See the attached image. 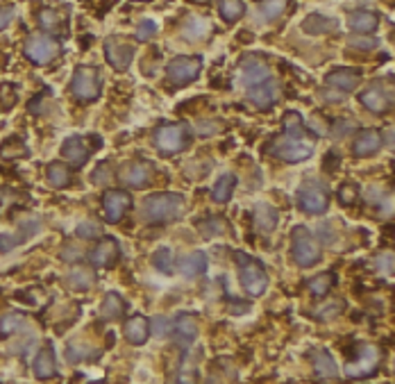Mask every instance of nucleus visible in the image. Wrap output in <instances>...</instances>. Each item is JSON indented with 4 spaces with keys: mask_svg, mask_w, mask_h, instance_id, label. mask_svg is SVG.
I'll use <instances>...</instances> for the list:
<instances>
[{
    "mask_svg": "<svg viewBox=\"0 0 395 384\" xmlns=\"http://www.w3.org/2000/svg\"><path fill=\"white\" fill-rule=\"evenodd\" d=\"M125 314V301L116 291H109L105 301L100 303V319L102 321H118Z\"/></svg>",
    "mask_w": 395,
    "mask_h": 384,
    "instance_id": "obj_30",
    "label": "nucleus"
},
{
    "mask_svg": "<svg viewBox=\"0 0 395 384\" xmlns=\"http://www.w3.org/2000/svg\"><path fill=\"white\" fill-rule=\"evenodd\" d=\"M234 189H236V177L232 175V173L220 175V177H218V182L213 184V189H211V200H213V202H218V205L229 202V198H232V193H234Z\"/></svg>",
    "mask_w": 395,
    "mask_h": 384,
    "instance_id": "obj_31",
    "label": "nucleus"
},
{
    "mask_svg": "<svg viewBox=\"0 0 395 384\" xmlns=\"http://www.w3.org/2000/svg\"><path fill=\"white\" fill-rule=\"evenodd\" d=\"M188 141V127L184 123H166L154 130L152 143L161 155H175Z\"/></svg>",
    "mask_w": 395,
    "mask_h": 384,
    "instance_id": "obj_7",
    "label": "nucleus"
},
{
    "mask_svg": "<svg viewBox=\"0 0 395 384\" xmlns=\"http://www.w3.org/2000/svg\"><path fill=\"white\" fill-rule=\"evenodd\" d=\"M23 55L28 57L32 64L46 66L59 55V44L50 34H32V37L25 41Z\"/></svg>",
    "mask_w": 395,
    "mask_h": 384,
    "instance_id": "obj_9",
    "label": "nucleus"
},
{
    "mask_svg": "<svg viewBox=\"0 0 395 384\" xmlns=\"http://www.w3.org/2000/svg\"><path fill=\"white\" fill-rule=\"evenodd\" d=\"M177 269H179V273H182L184 278H198V275H202V273L207 271V255L200 253V250L186 255V257L179 259Z\"/></svg>",
    "mask_w": 395,
    "mask_h": 384,
    "instance_id": "obj_28",
    "label": "nucleus"
},
{
    "mask_svg": "<svg viewBox=\"0 0 395 384\" xmlns=\"http://www.w3.org/2000/svg\"><path fill=\"white\" fill-rule=\"evenodd\" d=\"M32 371H34V378L39 380H53L57 375V362H55V351H53V344H46L41 351L34 357V364H32Z\"/></svg>",
    "mask_w": 395,
    "mask_h": 384,
    "instance_id": "obj_24",
    "label": "nucleus"
},
{
    "mask_svg": "<svg viewBox=\"0 0 395 384\" xmlns=\"http://www.w3.org/2000/svg\"><path fill=\"white\" fill-rule=\"evenodd\" d=\"M93 357H98V353H93L89 346H75L71 344L66 348V360L71 364H80L84 360H93Z\"/></svg>",
    "mask_w": 395,
    "mask_h": 384,
    "instance_id": "obj_43",
    "label": "nucleus"
},
{
    "mask_svg": "<svg viewBox=\"0 0 395 384\" xmlns=\"http://www.w3.org/2000/svg\"><path fill=\"white\" fill-rule=\"evenodd\" d=\"M239 73H241V84L243 87H255V84H261L271 78V66L264 62L259 57H245L241 62V68H239Z\"/></svg>",
    "mask_w": 395,
    "mask_h": 384,
    "instance_id": "obj_15",
    "label": "nucleus"
},
{
    "mask_svg": "<svg viewBox=\"0 0 395 384\" xmlns=\"http://www.w3.org/2000/svg\"><path fill=\"white\" fill-rule=\"evenodd\" d=\"M350 127H355V123L352 121H337L334 123V136H341V134H346V132H352Z\"/></svg>",
    "mask_w": 395,
    "mask_h": 384,
    "instance_id": "obj_57",
    "label": "nucleus"
},
{
    "mask_svg": "<svg viewBox=\"0 0 395 384\" xmlns=\"http://www.w3.org/2000/svg\"><path fill=\"white\" fill-rule=\"evenodd\" d=\"M334 287V275L332 273H321V275H316L309 280V294H312L314 298H323V296H328L330 294V289Z\"/></svg>",
    "mask_w": 395,
    "mask_h": 384,
    "instance_id": "obj_36",
    "label": "nucleus"
},
{
    "mask_svg": "<svg viewBox=\"0 0 395 384\" xmlns=\"http://www.w3.org/2000/svg\"><path fill=\"white\" fill-rule=\"evenodd\" d=\"M62 155H64V159H66L71 166L82 168V166L89 161L91 148L87 146V139H84V136L73 134V136H68V139L62 143Z\"/></svg>",
    "mask_w": 395,
    "mask_h": 384,
    "instance_id": "obj_17",
    "label": "nucleus"
},
{
    "mask_svg": "<svg viewBox=\"0 0 395 384\" xmlns=\"http://www.w3.org/2000/svg\"><path fill=\"white\" fill-rule=\"evenodd\" d=\"M191 3H195V5H207L209 0H191Z\"/></svg>",
    "mask_w": 395,
    "mask_h": 384,
    "instance_id": "obj_59",
    "label": "nucleus"
},
{
    "mask_svg": "<svg viewBox=\"0 0 395 384\" xmlns=\"http://www.w3.org/2000/svg\"><path fill=\"white\" fill-rule=\"evenodd\" d=\"M359 102L373 114H386L393 107V91L391 87L384 89V84L373 82L371 87H366L362 93H359Z\"/></svg>",
    "mask_w": 395,
    "mask_h": 384,
    "instance_id": "obj_11",
    "label": "nucleus"
},
{
    "mask_svg": "<svg viewBox=\"0 0 395 384\" xmlns=\"http://www.w3.org/2000/svg\"><path fill=\"white\" fill-rule=\"evenodd\" d=\"M198 230L202 232V237H218L220 232H225V223H223V218L218 216H209L204 218L202 223H198Z\"/></svg>",
    "mask_w": 395,
    "mask_h": 384,
    "instance_id": "obj_45",
    "label": "nucleus"
},
{
    "mask_svg": "<svg viewBox=\"0 0 395 384\" xmlns=\"http://www.w3.org/2000/svg\"><path fill=\"white\" fill-rule=\"evenodd\" d=\"M248 98H250L252 105H257L259 109H271L280 98V84L268 78L266 82L255 84V87L248 89Z\"/></svg>",
    "mask_w": 395,
    "mask_h": 384,
    "instance_id": "obj_20",
    "label": "nucleus"
},
{
    "mask_svg": "<svg viewBox=\"0 0 395 384\" xmlns=\"http://www.w3.org/2000/svg\"><path fill=\"white\" fill-rule=\"evenodd\" d=\"M130 207H132V195L123 189H111L102 195V211H105L107 221H111V223H118Z\"/></svg>",
    "mask_w": 395,
    "mask_h": 384,
    "instance_id": "obj_13",
    "label": "nucleus"
},
{
    "mask_svg": "<svg viewBox=\"0 0 395 384\" xmlns=\"http://www.w3.org/2000/svg\"><path fill=\"white\" fill-rule=\"evenodd\" d=\"M16 84H10V82H5L3 87H0V107H3V112L5 109H12L16 105V100H19V96H16Z\"/></svg>",
    "mask_w": 395,
    "mask_h": 384,
    "instance_id": "obj_46",
    "label": "nucleus"
},
{
    "mask_svg": "<svg viewBox=\"0 0 395 384\" xmlns=\"http://www.w3.org/2000/svg\"><path fill=\"white\" fill-rule=\"evenodd\" d=\"M34 232H39V221H34V218L23 221V223L19 225V230H16L14 234H10V232L0 234V253L14 250L16 246H21V243L28 241V239H30Z\"/></svg>",
    "mask_w": 395,
    "mask_h": 384,
    "instance_id": "obj_22",
    "label": "nucleus"
},
{
    "mask_svg": "<svg viewBox=\"0 0 395 384\" xmlns=\"http://www.w3.org/2000/svg\"><path fill=\"white\" fill-rule=\"evenodd\" d=\"M280 223V214L277 209L268 202H257L255 205V225L261 230V232H273Z\"/></svg>",
    "mask_w": 395,
    "mask_h": 384,
    "instance_id": "obj_27",
    "label": "nucleus"
},
{
    "mask_svg": "<svg viewBox=\"0 0 395 384\" xmlns=\"http://www.w3.org/2000/svg\"><path fill=\"white\" fill-rule=\"evenodd\" d=\"M375 269L380 275H386V278H391L393 275V269H395V262H393V253H380L375 257Z\"/></svg>",
    "mask_w": 395,
    "mask_h": 384,
    "instance_id": "obj_47",
    "label": "nucleus"
},
{
    "mask_svg": "<svg viewBox=\"0 0 395 384\" xmlns=\"http://www.w3.org/2000/svg\"><path fill=\"white\" fill-rule=\"evenodd\" d=\"M134 3H148V0H134Z\"/></svg>",
    "mask_w": 395,
    "mask_h": 384,
    "instance_id": "obj_60",
    "label": "nucleus"
},
{
    "mask_svg": "<svg viewBox=\"0 0 395 384\" xmlns=\"http://www.w3.org/2000/svg\"><path fill=\"white\" fill-rule=\"evenodd\" d=\"M287 7H289V0H261V3H259L261 16L266 21L280 19V16L287 12Z\"/></svg>",
    "mask_w": 395,
    "mask_h": 384,
    "instance_id": "obj_38",
    "label": "nucleus"
},
{
    "mask_svg": "<svg viewBox=\"0 0 395 384\" xmlns=\"http://www.w3.org/2000/svg\"><path fill=\"white\" fill-rule=\"evenodd\" d=\"M337 195H339L341 205H355L359 200V186L355 182H346V184H341Z\"/></svg>",
    "mask_w": 395,
    "mask_h": 384,
    "instance_id": "obj_48",
    "label": "nucleus"
},
{
    "mask_svg": "<svg viewBox=\"0 0 395 384\" xmlns=\"http://www.w3.org/2000/svg\"><path fill=\"white\" fill-rule=\"evenodd\" d=\"M12 21H14V7L12 5H3V7H0V32H3Z\"/></svg>",
    "mask_w": 395,
    "mask_h": 384,
    "instance_id": "obj_54",
    "label": "nucleus"
},
{
    "mask_svg": "<svg viewBox=\"0 0 395 384\" xmlns=\"http://www.w3.org/2000/svg\"><path fill=\"white\" fill-rule=\"evenodd\" d=\"M325 82L339 91H355L362 82V71L359 68H334L325 75Z\"/></svg>",
    "mask_w": 395,
    "mask_h": 384,
    "instance_id": "obj_21",
    "label": "nucleus"
},
{
    "mask_svg": "<svg viewBox=\"0 0 395 384\" xmlns=\"http://www.w3.org/2000/svg\"><path fill=\"white\" fill-rule=\"evenodd\" d=\"M182 34L188 41L207 39L211 34V23L209 19H202V16H188L186 23L182 25Z\"/></svg>",
    "mask_w": 395,
    "mask_h": 384,
    "instance_id": "obj_29",
    "label": "nucleus"
},
{
    "mask_svg": "<svg viewBox=\"0 0 395 384\" xmlns=\"http://www.w3.org/2000/svg\"><path fill=\"white\" fill-rule=\"evenodd\" d=\"M200 71H202V57H175L166 66L168 80L177 84V87L191 84L200 75Z\"/></svg>",
    "mask_w": 395,
    "mask_h": 384,
    "instance_id": "obj_10",
    "label": "nucleus"
},
{
    "mask_svg": "<svg viewBox=\"0 0 395 384\" xmlns=\"http://www.w3.org/2000/svg\"><path fill=\"white\" fill-rule=\"evenodd\" d=\"M105 57L116 71H127L134 59V46L121 37H109L105 39Z\"/></svg>",
    "mask_w": 395,
    "mask_h": 384,
    "instance_id": "obj_12",
    "label": "nucleus"
},
{
    "mask_svg": "<svg viewBox=\"0 0 395 384\" xmlns=\"http://www.w3.org/2000/svg\"><path fill=\"white\" fill-rule=\"evenodd\" d=\"M93 282H96V275H93V271L84 266H75L68 273V285H71V289H75V291H87V289L93 287Z\"/></svg>",
    "mask_w": 395,
    "mask_h": 384,
    "instance_id": "obj_34",
    "label": "nucleus"
},
{
    "mask_svg": "<svg viewBox=\"0 0 395 384\" xmlns=\"http://www.w3.org/2000/svg\"><path fill=\"white\" fill-rule=\"evenodd\" d=\"M25 155H28V148H25V143L19 136H12V139H7L3 146H0V157L3 159H16Z\"/></svg>",
    "mask_w": 395,
    "mask_h": 384,
    "instance_id": "obj_39",
    "label": "nucleus"
},
{
    "mask_svg": "<svg viewBox=\"0 0 395 384\" xmlns=\"http://www.w3.org/2000/svg\"><path fill=\"white\" fill-rule=\"evenodd\" d=\"M309 360H312L316 378H321V380L339 378V366H337V362H334V357L330 355V351H325V348H316V351L309 355Z\"/></svg>",
    "mask_w": 395,
    "mask_h": 384,
    "instance_id": "obj_23",
    "label": "nucleus"
},
{
    "mask_svg": "<svg viewBox=\"0 0 395 384\" xmlns=\"http://www.w3.org/2000/svg\"><path fill=\"white\" fill-rule=\"evenodd\" d=\"M321 243L305 225H296L291 232V257L300 269H312L321 262Z\"/></svg>",
    "mask_w": 395,
    "mask_h": 384,
    "instance_id": "obj_4",
    "label": "nucleus"
},
{
    "mask_svg": "<svg viewBox=\"0 0 395 384\" xmlns=\"http://www.w3.org/2000/svg\"><path fill=\"white\" fill-rule=\"evenodd\" d=\"M154 34H157V23L150 21V19H143L139 23V28H136V39L139 41H148V39L154 37Z\"/></svg>",
    "mask_w": 395,
    "mask_h": 384,
    "instance_id": "obj_52",
    "label": "nucleus"
},
{
    "mask_svg": "<svg viewBox=\"0 0 395 384\" xmlns=\"http://www.w3.org/2000/svg\"><path fill=\"white\" fill-rule=\"evenodd\" d=\"M118 257H121V248H118V241L116 239H100L96 243V248L89 253V262L93 264L96 269H111L116 266Z\"/></svg>",
    "mask_w": 395,
    "mask_h": 384,
    "instance_id": "obj_14",
    "label": "nucleus"
},
{
    "mask_svg": "<svg viewBox=\"0 0 395 384\" xmlns=\"http://www.w3.org/2000/svg\"><path fill=\"white\" fill-rule=\"evenodd\" d=\"M236 264H239V275H241V287L255 298L264 296L266 289H268V275H266L261 262H257L245 253H236Z\"/></svg>",
    "mask_w": 395,
    "mask_h": 384,
    "instance_id": "obj_5",
    "label": "nucleus"
},
{
    "mask_svg": "<svg viewBox=\"0 0 395 384\" xmlns=\"http://www.w3.org/2000/svg\"><path fill=\"white\" fill-rule=\"evenodd\" d=\"M118 177H121L123 184L132 186V189H141V186H145V184L150 182L152 166L145 164V161H130V164H125V166L121 168Z\"/></svg>",
    "mask_w": 395,
    "mask_h": 384,
    "instance_id": "obj_19",
    "label": "nucleus"
},
{
    "mask_svg": "<svg viewBox=\"0 0 395 384\" xmlns=\"http://www.w3.org/2000/svg\"><path fill=\"white\" fill-rule=\"evenodd\" d=\"M380 148H382V132L371 130V127H368V130H362L355 136V141H352V155L359 159L377 155Z\"/></svg>",
    "mask_w": 395,
    "mask_h": 384,
    "instance_id": "obj_18",
    "label": "nucleus"
},
{
    "mask_svg": "<svg viewBox=\"0 0 395 384\" xmlns=\"http://www.w3.org/2000/svg\"><path fill=\"white\" fill-rule=\"evenodd\" d=\"M268 152L280 161L298 164V161H305L314 155V143L307 141L305 136H291L282 132L268 143Z\"/></svg>",
    "mask_w": 395,
    "mask_h": 384,
    "instance_id": "obj_3",
    "label": "nucleus"
},
{
    "mask_svg": "<svg viewBox=\"0 0 395 384\" xmlns=\"http://www.w3.org/2000/svg\"><path fill=\"white\" fill-rule=\"evenodd\" d=\"M218 123L216 121H202V123H198V134H202V136H209L218 130Z\"/></svg>",
    "mask_w": 395,
    "mask_h": 384,
    "instance_id": "obj_56",
    "label": "nucleus"
},
{
    "mask_svg": "<svg viewBox=\"0 0 395 384\" xmlns=\"http://www.w3.org/2000/svg\"><path fill=\"white\" fill-rule=\"evenodd\" d=\"M343 310H346L343 301H330V303H325L321 307H316V310L312 312V317L319 319V321H332V319H337Z\"/></svg>",
    "mask_w": 395,
    "mask_h": 384,
    "instance_id": "obj_40",
    "label": "nucleus"
},
{
    "mask_svg": "<svg viewBox=\"0 0 395 384\" xmlns=\"http://www.w3.org/2000/svg\"><path fill=\"white\" fill-rule=\"evenodd\" d=\"M386 146H393V127H386Z\"/></svg>",
    "mask_w": 395,
    "mask_h": 384,
    "instance_id": "obj_58",
    "label": "nucleus"
},
{
    "mask_svg": "<svg viewBox=\"0 0 395 384\" xmlns=\"http://www.w3.org/2000/svg\"><path fill=\"white\" fill-rule=\"evenodd\" d=\"M123 330H125V339L130 341L132 346H143L150 337V323L145 317H141V314H134V317L125 323Z\"/></svg>",
    "mask_w": 395,
    "mask_h": 384,
    "instance_id": "obj_26",
    "label": "nucleus"
},
{
    "mask_svg": "<svg viewBox=\"0 0 395 384\" xmlns=\"http://www.w3.org/2000/svg\"><path fill=\"white\" fill-rule=\"evenodd\" d=\"M82 257V253H80V248H75L73 243H68V246H64V250H62V259L64 262H77Z\"/></svg>",
    "mask_w": 395,
    "mask_h": 384,
    "instance_id": "obj_55",
    "label": "nucleus"
},
{
    "mask_svg": "<svg viewBox=\"0 0 395 384\" xmlns=\"http://www.w3.org/2000/svg\"><path fill=\"white\" fill-rule=\"evenodd\" d=\"M152 266L157 269L159 273H164V275H173L175 271V264H173V253L168 248H159L154 250L152 255Z\"/></svg>",
    "mask_w": 395,
    "mask_h": 384,
    "instance_id": "obj_37",
    "label": "nucleus"
},
{
    "mask_svg": "<svg viewBox=\"0 0 395 384\" xmlns=\"http://www.w3.org/2000/svg\"><path fill=\"white\" fill-rule=\"evenodd\" d=\"M377 44H380V41L373 39V37H355V39H350V48H357V50H373V48H377Z\"/></svg>",
    "mask_w": 395,
    "mask_h": 384,
    "instance_id": "obj_53",
    "label": "nucleus"
},
{
    "mask_svg": "<svg viewBox=\"0 0 395 384\" xmlns=\"http://www.w3.org/2000/svg\"><path fill=\"white\" fill-rule=\"evenodd\" d=\"M75 234L80 239H96L102 234V227L96 223V221H82V223L75 227Z\"/></svg>",
    "mask_w": 395,
    "mask_h": 384,
    "instance_id": "obj_49",
    "label": "nucleus"
},
{
    "mask_svg": "<svg viewBox=\"0 0 395 384\" xmlns=\"http://www.w3.org/2000/svg\"><path fill=\"white\" fill-rule=\"evenodd\" d=\"M198 330H200V323H198L195 314H179L173 321V328H170V335H173L177 346L188 348L191 341L198 337Z\"/></svg>",
    "mask_w": 395,
    "mask_h": 384,
    "instance_id": "obj_16",
    "label": "nucleus"
},
{
    "mask_svg": "<svg viewBox=\"0 0 395 384\" xmlns=\"http://www.w3.org/2000/svg\"><path fill=\"white\" fill-rule=\"evenodd\" d=\"M382 364V348L375 344H355L350 348L348 362H346V375L352 380L373 378L380 371Z\"/></svg>",
    "mask_w": 395,
    "mask_h": 384,
    "instance_id": "obj_2",
    "label": "nucleus"
},
{
    "mask_svg": "<svg viewBox=\"0 0 395 384\" xmlns=\"http://www.w3.org/2000/svg\"><path fill=\"white\" fill-rule=\"evenodd\" d=\"M170 328H173V319H168V317H157V319H152V323H150V330H152L154 337L170 335Z\"/></svg>",
    "mask_w": 395,
    "mask_h": 384,
    "instance_id": "obj_51",
    "label": "nucleus"
},
{
    "mask_svg": "<svg viewBox=\"0 0 395 384\" xmlns=\"http://www.w3.org/2000/svg\"><path fill=\"white\" fill-rule=\"evenodd\" d=\"M298 207L309 216H319L325 214L330 207V191L325 189V184L321 182H305L298 189Z\"/></svg>",
    "mask_w": 395,
    "mask_h": 384,
    "instance_id": "obj_8",
    "label": "nucleus"
},
{
    "mask_svg": "<svg viewBox=\"0 0 395 384\" xmlns=\"http://www.w3.org/2000/svg\"><path fill=\"white\" fill-rule=\"evenodd\" d=\"M141 214L145 218V223L159 225V223H175L186 214V198L182 193L173 191H159L150 193L143 200Z\"/></svg>",
    "mask_w": 395,
    "mask_h": 384,
    "instance_id": "obj_1",
    "label": "nucleus"
},
{
    "mask_svg": "<svg viewBox=\"0 0 395 384\" xmlns=\"http://www.w3.org/2000/svg\"><path fill=\"white\" fill-rule=\"evenodd\" d=\"M39 25L46 32H57L59 25H62V16H59L55 10H50V7H44V10L39 12Z\"/></svg>",
    "mask_w": 395,
    "mask_h": 384,
    "instance_id": "obj_44",
    "label": "nucleus"
},
{
    "mask_svg": "<svg viewBox=\"0 0 395 384\" xmlns=\"http://www.w3.org/2000/svg\"><path fill=\"white\" fill-rule=\"evenodd\" d=\"M25 323V317L19 312H7L3 319H0V335H14V332H19L21 326Z\"/></svg>",
    "mask_w": 395,
    "mask_h": 384,
    "instance_id": "obj_41",
    "label": "nucleus"
},
{
    "mask_svg": "<svg viewBox=\"0 0 395 384\" xmlns=\"http://www.w3.org/2000/svg\"><path fill=\"white\" fill-rule=\"evenodd\" d=\"M334 28H337V23H334V19H328V16L323 14H309L307 19L303 21V30L307 34H328L332 32Z\"/></svg>",
    "mask_w": 395,
    "mask_h": 384,
    "instance_id": "obj_32",
    "label": "nucleus"
},
{
    "mask_svg": "<svg viewBox=\"0 0 395 384\" xmlns=\"http://www.w3.org/2000/svg\"><path fill=\"white\" fill-rule=\"evenodd\" d=\"M218 12H220V16H223V21L234 23V21H239V19L243 16L245 3H243V0H220Z\"/></svg>",
    "mask_w": 395,
    "mask_h": 384,
    "instance_id": "obj_35",
    "label": "nucleus"
},
{
    "mask_svg": "<svg viewBox=\"0 0 395 384\" xmlns=\"http://www.w3.org/2000/svg\"><path fill=\"white\" fill-rule=\"evenodd\" d=\"M102 89V75L96 66H77L73 71L71 80V93L75 100L80 102H91L100 96Z\"/></svg>",
    "mask_w": 395,
    "mask_h": 384,
    "instance_id": "obj_6",
    "label": "nucleus"
},
{
    "mask_svg": "<svg viewBox=\"0 0 395 384\" xmlns=\"http://www.w3.org/2000/svg\"><path fill=\"white\" fill-rule=\"evenodd\" d=\"M282 127H284V134L305 136V125H303V118H300L298 112H287L284 118H282Z\"/></svg>",
    "mask_w": 395,
    "mask_h": 384,
    "instance_id": "obj_42",
    "label": "nucleus"
},
{
    "mask_svg": "<svg viewBox=\"0 0 395 384\" xmlns=\"http://www.w3.org/2000/svg\"><path fill=\"white\" fill-rule=\"evenodd\" d=\"M46 177H48V184L55 186V189H64V186L71 184V168L62 161H53V164H48V170H46Z\"/></svg>",
    "mask_w": 395,
    "mask_h": 384,
    "instance_id": "obj_33",
    "label": "nucleus"
},
{
    "mask_svg": "<svg viewBox=\"0 0 395 384\" xmlns=\"http://www.w3.org/2000/svg\"><path fill=\"white\" fill-rule=\"evenodd\" d=\"M348 25H350V30L357 34H373L377 28H380V16L375 12H368V10H357V12L348 14Z\"/></svg>",
    "mask_w": 395,
    "mask_h": 384,
    "instance_id": "obj_25",
    "label": "nucleus"
},
{
    "mask_svg": "<svg viewBox=\"0 0 395 384\" xmlns=\"http://www.w3.org/2000/svg\"><path fill=\"white\" fill-rule=\"evenodd\" d=\"M111 177H114V173H111L109 164H107V161H102V164L96 166V170L91 173V182L105 186V184H111Z\"/></svg>",
    "mask_w": 395,
    "mask_h": 384,
    "instance_id": "obj_50",
    "label": "nucleus"
}]
</instances>
